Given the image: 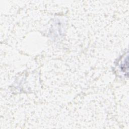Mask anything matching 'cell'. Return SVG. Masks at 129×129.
Here are the masks:
<instances>
[{
	"instance_id": "obj_1",
	"label": "cell",
	"mask_w": 129,
	"mask_h": 129,
	"mask_svg": "<svg viewBox=\"0 0 129 129\" xmlns=\"http://www.w3.org/2000/svg\"><path fill=\"white\" fill-rule=\"evenodd\" d=\"M120 68L123 72L126 73V74H127V73L126 72V71H127V70H128V56L127 55L126 56V58H124L123 61L121 64Z\"/></svg>"
}]
</instances>
